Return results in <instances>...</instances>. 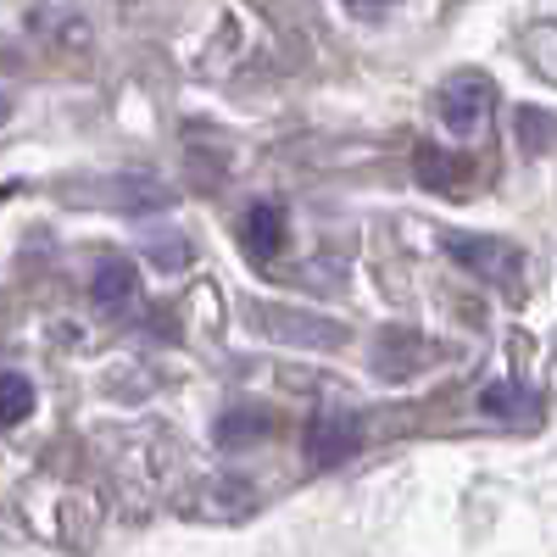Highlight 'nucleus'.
Here are the masks:
<instances>
[{
	"instance_id": "nucleus-11",
	"label": "nucleus",
	"mask_w": 557,
	"mask_h": 557,
	"mask_svg": "<svg viewBox=\"0 0 557 557\" xmlns=\"http://www.w3.org/2000/svg\"><path fill=\"white\" fill-rule=\"evenodd\" d=\"M519 146H524L530 157H546V151L557 146V117L524 107V112H519Z\"/></svg>"
},
{
	"instance_id": "nucleus-14",
	"label": "nucleus",
	"mask_w": 557,
	"mask_h": 557,
	"mask_svg": "<svg viewBox=\"0 0 557 557\" xmlns=\"http://www.w3.org/2000/svg\"><path fill=\"white\" fill-rule=\"evenodd\" d=\"M396 7V0H346V12H357V17H385Z\"/></svg>"
},
{
	"instance_id": "nucleus-12",
	"label": "nucleus",
	"mask_w": 557,
	"mask_h": 557,
	"mask_svg": "<svg viewBox=\"0 0 557 557\" xmlns=\"http://www.w3.org/2000/svg\"><path fill=\"white\" fill-rule=\"evenodd\" d=\"M196 496H212L223 519H240L246 507H251V485H246V480H212V485H201Z\"/></svg>"
},
{
	"instance_id": "nucleus-10",
	"label": "nucleus",
	"mask_w": 557,
	"mask_h": 557,
	"mask_svg": "<svg viewBox=\"0 0 557 557\" xmlns=\"http://www.w3.org/2000/svg\"><path fill=\"white\" fill-rule=\"evenodd\" d=\"M273 424H268V418L262 412H251V407H235V412H223L218 418V446H246V441H262Z\"/></svg>"
},
{
	"instance_id": "nucleus-2",
	"label": "nucleus",
	"mask_w": 557,
	"mask_h": 557,
	"mask_svg": "<svg viewBox=\"0 0 557 557\" xmlns=\"http://www.w3.org/2000/svg\"><path fill=\"white\" fill-rule=\"evenodd\" d=\"M251 330H262L268 341H285V346H307V351H335L346 341V330L335 318H318V312H301V307H278V301L251 307Z\"/></svg>"
},
{
	"instance_id": "nucleus-8",
	"label": "nucleus",
	"mask_w": 557,
	"mask_h": 557,
	"mask_svg": "<svg viewBox=\"0 0 557 557\" xmlns=\"http://www.w3.org/2000/svg\"><path fill=\"white\" fill-rule=\"evenodd\" d=\"M418 357H424V341H418L412 330H391L380 341V351H374V368H380L385 380H407L412 368H418Z\"/></svg>"
},
{
	"instance_id": "nucleus-3",
	"label": "nucleus",
	"mask_w": 557,
	"mask_h": 557,
	"mask_svg": "<svg viewBox=\"0 0 557 557\" xmlns=\"http://www.w3.org/2000/svg\"><path fill=\"white\" fill-rule=\"evenodd\" d=\"M441 123L457 134V139H474V134H485V123H491V107H496V84L485 78V73H457V78H446V89H441Z\"/></svg>"
},
{
	"instance_id": "nucleus-13",
	"label": "nucleus",
	"mask_w": 557,
	"mask_h": 557,
	"mask_svg": "<svg viewBox=\"0 0 557 557\" xmlns=\"http://www.w3.org/2000/svg\"><path fill=\"white\" fill-rule=\"evenodd\" d=\"M513 407H524V396H519V391H507V385H496V391L480 396V412H513Z\"/></svg>"
},
{
	"instance_id": "nucleus-6",
	"label": "nucleus",
	"mask_w": 557,
	"mask_h": 557,
	"mask_svg": "<svg viewBox=\"0 0 557 557\" xmlns=\"http://www.w3.org/2000/svg\"><path fill=\"white\" fill-rule=\"evenodd\" d=\"M89 296H96L101 312H123V307H134V296H139V273H134V262L107 257V262L96 268V278H89Z\"/></svg>"
},
{
	"instance_id": "nucleus-1",
	"label": "nucleus",
	"mask_w": 557,
	"mask_h": 557,
	"mask_svg": "<svg viewBox=\"0 0 557 557\" xmlns=\"http://www.w3.org/2000/svg\"><path fill=\"white\" fill-rule=\"evenodd\" d=\"M446 257L462 268V273H474L485 278V285L507 290V296H519L524 290V251L513 240H502V235H462V228H451L446 235Z\"/></svg>"
},
{
	"instance_id": "nucleus-7",
	"label": "nucleus",
	"mask_w": 557,
	"mask_h": 557,
	"mask_svg": "<svg viewBox=\"0 0 557 557\" xmlns=\"http://www.w3.org/2000/svg\"><path fill=\"white\" fill-rule=\"evenodd\" d=\"M246 251L251 257H273L278 246H285V207L278 201H257V207H246Z\"/></svg>"
},
{
	"instance_id": "nucleus-5",
	"label": "nucleus",
	"mask_w": 557,
	"mask_h": 557,
	"mask_svg": "<svg viewBox=\"0 0 557 557\" xmlns=\"http://www.w3.org/2000/svg\"><path fill=\"white\" fill-rule=\"evenodd\" d=\"M412 173H418V184H424V190H441V196H462V190H469V178H474L469 162L451 157V151H441V146H418Z\"/></svg>"
},
{
	"instance_id": "nucleus-4",
	"label": "nucleus",
	"mask_w": 557,
	"mask_h": 557,
	"mask_svg": "<svg viewBox=\"0 0 557 557\" xmlns=\"http://www.w3.org/2000/svg\"><path fill=\"white\" fill-rule=\"evenodd\" d=\"M301 446H307V457L312 462H346L357 446H362V424H357V412H346V407H323V412H312L307 418V430H301Z\"/></svg>"
},
{
	"instance_id": "nucleus-9",
	"label": "nucleus",
	"mask_w": 557,
	"mask_h": 557,
	"mask_svg": "<svg viewBox=\"0 0 557 557\" xmlns=\"http://www.w3.org/2000/svg\"><path fill=\"white\" fill-rule=\"evenodd\" d=\"M34 380H23V374H0V430H17L23 418L34 412Z\"/></svg>"
},
{
	"instance_id": "nucleus-15",
	"label": "nucleus",
	"mask_w": 557,
	"mask_h": 557,
	"mask_svg": "<svg viewBox=\"0 0 557 557\" xmlns=\"http://www.w3.org/2000/svg\"><path fill=\"white\" fill-rule=\"evenodd\" d=\"M0 117H7V101H0Z\"/></svg>"
}]
</instances>
